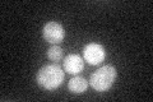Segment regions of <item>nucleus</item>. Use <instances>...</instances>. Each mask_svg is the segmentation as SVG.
Returning a JSON list of instances; mask_svg holds the SVG:
<instances>
[{
  "label": "nucleus",
  "mask_w": 153,
  "mask_h": 102,
  "mask_svg": "<svg viewBox=\"0 0 153 102\" xmlns=\"http://www.w3.org/2000/svg\"><path fill=\"white\" fill-rule=\"evenodd\" d=\"M65 78V71L57 64H49L42 66L36 75L37 84L47 91L56 89L63 84Z\"/></svg>",
  "instance_id": "nucleus-1"
},
{
  "label": "nucleus",
  "mask_w": 153,
  "mask_h": 102,
  "mask_svg": "<svg viewBox=\"0 0 153 102\" xmlns=\"http://www.w3.org/2000/svg\"><path fill=\"white\" fill-rule=\"evenodd\" d=\"M88 87V82L85 80L83 77H74L71 78L68 83V88L71 93H75V95H80L87 89Z\"/></svg>",
  "instance_id": "nucleus-6"
},
{
  "label": "nucleus",
  "mask_w": 153,
  "mask_h": 102,
  "mask_svg": "<svg viewBox=\"0 0 153 102\" xmlns=\"http://www.w3.org/2000/svg\"><path fill=\"white\" fill-rule=\"evenodd\" d=\"M64 70L71 75H76L83 70L84 68V60L78 54H69L64 59L63 63Z\"/></svg>",
  "instance_id": "nucleus-5"
},
{
  "label": "nucleus",
  "mask_w": 153,
  "mask_h": 102,
  "mask_svg": "<svg viewBox=\"0 0 153 102\" xmlns=\"http://www.w3.org/2000/svg\"><path fill=\"white\" fill-rule=\"evenodd\" d=\"M42 36H44L45 41L52 43V45H57V43H60L65 37L64 27L57 22H49L44 26Z\"/></svg>",
  "instance_id": "nucleus-4"
},
{
  "label": "nucleus",
  "mask_w": 153,
  "mask_h": 102,
  "mask_svg": "<svg viewBox=\"0 0 153 102\" xmlns=\"http://www.w3.org/2000/svg\"><path fill=\"white\" fill-rule=\"evenodd\" d=\"M47 57L51 61H60L63 59V50H61V47H59L57 45H52L51 47H49V50H47Z\"/></svg>",
  "instance_id": "nucleus-7"
},
{
  "label": "nucleus",
  "mask_w": 153,
  "mask_h": 102,
  "mask_svg": "<svg viewBox=\"0 0 153 102\" xmlns=\"http://www.w3.org/2000/svg\"><path fill=\"white\" fill-rule=\"evenodd\" d=\"M117 77V71L112 65H105L92 73L89 78L91 87L97 92H105L110 89Z\"/></svg>",
  "instance_id": "nucleus-2"
},
{
  "label": "nucleus",
  "mask_w": 153,
  "mask_h": 102,
  "mask_svg": "<svg viewBox=\"0 0 153 102\" xmlns=\"http://www.w3.org/2000/svg\"><path fill=\"white\" fill-rule=\"evenodd\" d=\"M83 57L89 65H98L105 60L106 57V51L102 45L100 43H88L83 48Z\"/></svg>",
  "instance_id": "nucleus-3"
}]
</instances>
